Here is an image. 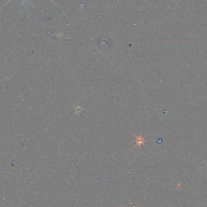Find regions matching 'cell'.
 <instances>
[{
    "label": "cell",
    "mask_w": 207,
    "mask_h": 207,
    "mask_svg": "<svg viewBox=\"0 0 207 207\" xmlns=\"http://www.w3.org/2000/svg\"><path fill=\"white\" fill-rule=\"evenodd\" d=\"M144 142H145V139L144 137L141 136L140 135L136 137V146L140 147L142 145L144 144Z\"/></svg>",
    "instance_id": "obj_1"
}]
</instances>
